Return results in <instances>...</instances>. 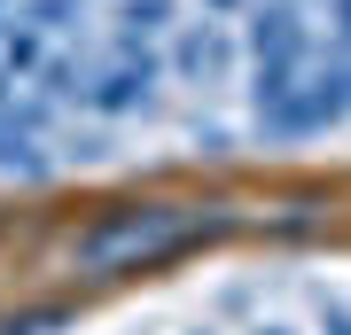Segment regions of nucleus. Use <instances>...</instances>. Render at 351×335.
I'll use <instances>...</instances> for the list:
<instances>
[{"label":"nucleus","mask_w":351,"mask_h":335,"mask_svg":"<svg viewBox=\"0 0 351 335\" xmlns=\"http://www.w3.org/2000/svg\"><path fill=\"white\" fill-rule=\"evenodd\" d=\"M8 16H16V0H0V24H8Z\"/></svg>","instance_id":"obj_12"},{"label":"nucleus","mask_w":351,"mask_h":335,"mask_svg":"<svg viewBox=\"0 0 351 335\" xmlns=\"http://www.w3.org/2000/svg\"><path fill=\"white\" fill-rule=\"evenodd\" d=\"M351 117V62L343 55H328V62H313V71L297 78L281 101H265L258 110V125L274 140H304V133H328V125H343Z\"/></svg>","instance_id":"obj_2"},{"label":"nucleus","mask_w":351,"mask_h":335,"mask_svg":"<svg viewBox=\"0 0 351 335\" xmlns=\"http://www.w3.org/2000/svg\"><path fill=\"white\" fill-rule=\"evenodd\" d=\"M0 172H47V156L32 149V133H24L8 110H0Z\"/></svg>","instance_id":"obj_8"},{"label":"nucleus","mask_w":351,"mask_h":335,"mask_svg":"<svg viewBox=\"0 0 351 335\" xmlns=\"http://www.w3.org/2000/svg\"><path fill=\"white\" fill-rule=\"evenodd\" d=\"M328 32H336V55H351V0H328Z\"/></svg>","instance_id":"obj_9"},{"label":"nucleus","mask_w":351,"mask_h":335,"mask_svg":"<svg viewBox=\"0 0 351 335\" xmlns=\"http://www.w3.org/2000/svg\"><path fill=\"white\" fill-rule=\"evenodd\" d=\"M16 16L55 39V32H78V24H86V0H16Z\"/></svg>","instance_id":"obj_7"},{"label":"nucleus","mask_w":351,"mask_h":335,"mask_svg":"<svg viewBox=\"0 0 351 335\" xmlns=\"http://www.w3.org/2000/svg\"><path fill=\"white\" fill-rule=\"evenodd\" d=\"M250 335H297V327H281V320H265V327H250Z\"/></svg>","instance_id":"obj_11"},{"label":"nucleus","mask_w":351,"mask_h":335,"mask_svg":"<svg viewBox=\"0 0 351 335\" xmlns=\"http://www.w3.org/2000/svg\"><path fill=\"white\" fill-rule=\"evenodd\" d=\"M180 24V0H117V47H156L164 32Z\"/></svg>","instance_id":"obj_6"},{"label":"nucleus","mask_w":351,"mask_h":335,"mask_svg":"<svg viewBox=\"0 0 351 335\" xmlns=\"http://www.w3.org/2000/svg\"><path fill=\"white\" fill-rule=\"evenodd\" d=\"M0 86H8V78H0Z\"/></svg>","instance_id":"obj_14"},{"label":"nucleus","mask_w":351,"mask_h":335,"mask_svg":"<svg viewBox=\"0 0 351 335\" xmlns=\"http://www.w3.org/2000/svg\"><path fill=\"white\" fill-rule=\"evenodd\" d=\"M234 8H250V0H203V16H234Z\"/></svg>","instance_id":"obj_10"},{"label":"nucleus","mask_w":351,"mask_h":335,"mask_svg":"<svg viewBox=\"0 0 351 335\" xmlns=\"http://www.w3.org/2000/svg\"><path fill=\"white\" fill-rule=\"evenodd\" d=\"M234 62H242V39L226 32V24H172V55H164V71H180L188 86H226L234 78Z\"/></svg>","instance_id":"obj_5"},{"label":"nucleus","mask_w":351,"mask_h":335,"mask_svg":"<svg viewBox=\"0 0 351 335\" xmlns=\"http://www.w3.org/2000/svg\"><path fill=\"white\" fill-rule=\"evenodd\" d=\"M242 55H250V110L281 101L304 71H313L304 0H250V8H242Z\"/></svg>","instance_id":"obj_1"},{"label":"nucleus","mask_w":351,"mask_h":335,"mask_svg":"<svg viewBox=\"0 0 351 335\" xmlns=\"http://www.w3.org/2000/svg\"><path fill=\"white\" fill-rule=\"evenodd\" d=\"M188 234H195V211H188V203H149V211H133V219L94 226V234L78 242V265L110 273V265H125V258H156V249H172V242H188Z\"/></svg>","instance_id":"obj_3"},{"label":"nucleus","mask_w":351,"mask_h":335,"mask_svg":"<svg viewBox=\"0 0 351 335\" xmlns=\"http://www.w3.org/2000/svg\"><path fill=\"white\" fill-rule=\"evenodd\" d=\"M195 335H211V327H195Z\"/></svg>","instance_id":"obj_13"},{"label":"nucleus","mask_w":351,"mask_h":335,"mask_svg":"<svg viewBox=\"0 0 351 335\" xmlns=\"http://www.w3.org/2000/svg\"><path fill=\"white\" fill-rule=\"evenodd\" d=\"M156 86H164V55L156 47H117L110 39V55L101 62H86V110L94 117H133V110H149L156 101Z\"/></svg>","instance_id":"obj_4"}]
</instances>
